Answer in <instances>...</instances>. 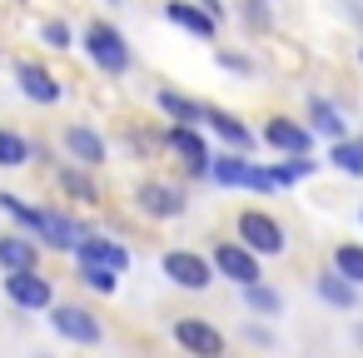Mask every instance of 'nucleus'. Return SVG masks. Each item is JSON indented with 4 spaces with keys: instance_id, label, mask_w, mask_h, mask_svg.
Segmentation results:
<instances>
[{
    "instance_id": "obj_18",
    "label": "nucleus",
    "mask_w": 363,
    "mask_h": 358,
    "mask_svg": "<svg viewBox=\"0 0 363 358\" xmlns=\"http://www.w3.org/2000/svg\"><path fill=\"white\" fill-rule=\"evenodd\" d=\"M254 169H259V160L254 155H244V150H229V155H214V174H209V184H219V189H254Z\"/></svg>"
},
{
    "instance_id": "obj_23",
    "label": "nucleus",
    "mask_w": 363,
    "mask_h": 358,
    "mask_svg": "<svg viewBox=\"0 0 363 358\" xmlns=\"http://www.w3.org/2000/svg\"><path fill=\"white\" fill-rule=\"evenodd\" d=\"M328 169L343 174V179H363V140H358V135L333 140V145H328Z\"/></svg>"
},
{
    "instance_id": "obj_17",
    "label": "nucleus",
    "mask_w": 363,
    "mask_h": 358,
    "mask_svg": "<svg viewBox=\"0 0 363 358\" xmlns=\"http://www.w3.org/2000/svg\"><path fill=\"white\" fill-rule=\"evenodd\" d=\"M75 259L110 264V269H120V274H130V264H135L130 244H125V239H115V234H100V229H90V234H85V244L75 249Z\"/></svg>"
},
{
    "instance_id": "obj_12",
    "label": "nucleus",
    "mask_w": 363,
    "mask_h": 358,
    "mask_svg": "<svg viewBox=\"0 0 363 358\" xmlns=\"http://www.w3.org/2000/svg\"><path fill=\"white\" fill-rule=\"evenodd\" d=\"M60 150H65V160H75V164H90V169H105L110 164V140L95 130V125H65L60 130Z\"/></svg>"
},
{
    "instance_id": "obj_4",
    "label": "nucleus",
    "mask_w": 363,
    "mask_h": 358,
    "mask_svg": "<svg viewBox=\"0 0 363 358\" xmlns=\"http://www.w3.org/2000/svg\"><path fill=\"white\" fill-rule=\"evenodd\" d=\"M160 274H164L174 289H184V293H204V289H214V279H219L214 254H199V249H164V254H160Z\"/></svg>"
},
{
    "instance_id": "obj_6",
    "label": "nucleus",
    "mask_w": 363,
    "mask_h": 358,
    "mask_svg": "<svg viewBox=\"0 0 363 358\" xmlns=\"http://www.w3.org/2000/svg\"><path fill=\"white\" fill-rule=\"evenodd\" d=\"M214 269H219V279L224 284H234V289H249V284H259L264 279V254H254L244 239H214Z\"/></svg>"
},
{
    "instance_id": "obj_20",
    "label": "nucleus",
    "mask_w": 363,
    "mask_h": 358,
    "mask_svg": "<svg viewBox=\"0 0 363 358\" xmlns=\"http://www.w3.org/2000/svg\"><path fill=\"white\" fill-rule=\"evenodd\" d=\"M155 110H160L169 125H204V120H209V105H204V100L179 95V90H169V85L155 90Z\"/></svg>"
},
{
    "instance_id": "obj_26",
    "label": "nucleus",
    "mask_w": 363,
    "mask_h": 358,
    "mask_svg": "<svg viewBox=\"0 0 363 358\" xmlns=\"http://www.w3.org/2000/svg\"><path fill=\"white\" fill-rule=\"evenodd\" d=\"M0 214H11V219H16V229H26V234H40L45 204H26L16 189H0Z\"/></svg>"
},
{
    "instance_id": "obj_10",
    "label": "nucleus",
    "mask_w": 363,
    "mask_h": 358,
    "mask_svg": "<svg viewBox=\"0 0 363 358\" xmlns=\"http://www.w3.org/2000/svg\"><path fill=\"white\" fill-rule=\"evenodd\" d=\"M16 90H21V100H30L40 110L65 100V80L50 65H35V60H16Z\"/></svg>"
},
{
    "instance_id": "obj_38",
    "label": "nucleus",
    "mask_w": 363,
    "mask_h": 358,
    "mask_svg": "<svg viewBox=\"0 0 363 358\" xmlns=\"http://www.w3.org/2000/svg\"><path fill=\"white\" fill-rule=\"evenodd\" d=\"M219 358H229V353H219Z\"/></svg>"
},
{
    "instance_id": "obj_2",
    "label": "nucleus",
    "mask_w": 363,
    "mask_h": 358,
    "mask_svg": "<svg viewBox=\"0 0 363 358\" xmlns=\"http://www.w3.org/2000/svg\"><path fill=\"white\" fill-rule=\"evenodd\" d=\"M234 239H244L254 254H264V259H284L289 254V229H284V219L274 214V209H259V204H249V209H239L234 214Z\"/></svg>"
},
{
    "instance_id": "obj_1",
    "label": "nucleus",
    "mask_w": 363,
    "mask_h": 358,
    "mask_svg": "<svg viewBox=\"0 0 363 358\" xmlns=\"http://www.w3.org/2000/svg\"><path fill=\"white\" fill-rule=\"evenodd\" d=\"M80 50L90 55V65H95L105 80H125L130 65H135V50H130V40H125V30H120L115 21H90V26L80 30Z\"/></svg>"
},
{
    "instance_id": "obj_32",
    "label": "nucleus",
    "mask_w": 363,
    "mask_h": 358,
    "mask_svg": "<svg viewBox=\"0 0 363 358\" xmlns=\"http://www.w3.org/2000/svg\"><path fill=\"white\" fill-rule=\"evenodd\" d=\"M239 16L249 30H269L274 26V0H239Z\"/></svg>"
},
{
    "instance_id": "obj_37",
    "label": "nucleus",
    "mask_w": 363,
    "mask_h": 358,
    "mask_svg": "<svg viewBox=\"0 0 363 358\" xmlns=\"http://www.w3.org/2000/svg\"><path fill=\"white\" fill-rule=\"evenodd\" d=\"M110 6H120V0H110Z\"/></svg>"
},
{
    "instance_id": "obj_15",
    "label": "nucleus",
    "mask_w": 363,
    "mask_h": 358,
    "mask_svg": "<svg viewBox=\"0 0 363 358\" xmlns=\"http://www.w3.org/2000/svg\"><path fill=\"white\" fill-rule=\"evenodd\" d=\"M95 174H100V169L75 164V160L55 164V184H60V194H65V199H75V204H90V209H100V204H105V184H100Z\"/></svg>"
},
{
    "instance_id": "obj_33",
    "label": "nucleus",
    "mask_w": 363,
    "mask_h": 358,
    "mask_svg": "<svg viewBox=\"0 0 363 358\" xmlns=\"http://www.w3.org/2000/svg\"><path fill=\"white\" fill-rule=\"evenodd\" d=\"M244 338H249L254 348H274V343H279V338H274V328H269L264 318H249V323H244Z\"/></svg>"
},
{
    "instance_id": "obj_25",
    "label": "nucleus",
    "mask_w": 363,
    "mask_h": 358,
    "mask_svg": "<svg viewBox=\"0 0 363 358\" xmlns=\"http://www.w3.org/2000/svg\"><path fill=\"white\" fill-rule=\"evenodd\" d=\"M75 279H80L90 293H105V298H110V293H120V279H125V274H120V269H110V264L75 259Z\"/></svg>"
},
{
    "instance_id": "obj_28",
    "label": "nucleus",
    "mask_w": 363,
    "mask_h": 358,
    "mask_svg": "<svg viewBox=\"0 0 363 358\" xmlns=\"http://www.w3.org/2000/svg\"><path fill=\"white\" fill-rule=\"evenodd\" d=\"M239 293H244V308H249L254 318H279V313H284V293H279L274 284H264V279L249 284V289H239Z\"/></svg>"
},
{
    "instance_id": "obj_13",
    "label": "nucleus",
    "mask_w": 363,
    "mask_h": 358,
    "mask_svg": "<svg viewBox=\"0 0 363 358\" xmlns=\"http://www.w3.org/2000/svg\"><path fill=\"white\" fill-rule=\"evenodd\" d=\"M164 21L189 40H219V26H224L219 16L204 11V0H164Z\"/></svg>"
},
{
    "instance_id": "obj_30",
    "label": "nucleus",
    "mask_w": 363,
    "mask_h": 358,
    "mask_svg": "<svg viewBox=\"0 0 363 358\" xmlns=\"http://www.w3.org/2000/svg\"><path fill=\"white\" fill-rule=\"evenodd\" d=\"M40 40H45V50L65 55V50H75V26H70L65 16H50V21L40 26Z\"/></svg>"
},
{
    "instance_id": "obj_11",
    "label": "nucleus",
    "mask_w": 363,
    "mask_h": 358,
    "mask_svg": "<svg viewBox=\"0 0 363 358\" xmlns=\"http://www.w3.org/2000/svg\"><path fill=\"white\" fill-rule=\"evenodd\" d=\"M274 155H313V125L308 120H294V115H269L264 120V135H259Z\"/></svg>"
},
{
    "instance_id": "obj_19",
    "label": "nucleus",
    "mask_w": 363,
    "mask_h": 358,
    "mask_svg": "<svg viewBox=\"0 0 363 358\" xmlns=\"http://www.w3.org/2000/svg\"><path fill=\"white\" fill-rule=\"evenodd\" d=\"M40 254H45V244L35 239V234H26V229H6L0 234V269H40Z\"/></svg>"
},
{
    "instance_id": "obj_29",
    "label": "nucleus",
    "mask_w": 363,
    "mask_h": 358,
    "mask_svg": "<svg viewBox=\"0 0 363 358\" xmlns=\"http://www.w3.org/2000/svg\"><path fill=\"white\" fill-rule=\"evenodd\" d=\"M328 264H333L338 274H348V279L363 289V239H343V244H333V249H328Z\"/></svg>"
},
{
    "instance_id": "obj_27",
    "label": "nucleus",
    "mask_w": 363,
    "mask_h": 358,
    "mask_svg": "<svg viewBox=\"0 0 363 358\" xmlns=\"http://www.w3.org/2000/svg\"><path fill=\"white\" fill-rule=\"evenodd\" d=\"M30 160H35V145H30L21 130L0 125V169H26Z\"/></svg>"
},
{
    "instance_id": "obj_3",
    "label": "nucleus",
    "mask_w": 363,
    "mask_h": 358,
    "mask_svg": "<svg viewBox=\"0 0 363 358\" xmlns=\"http://www.w3.org/2000/svg\"><path fill=\"white\" fill-rule=\"evenodd\" d=\"M174 160H179V169H184V179H209L214 174V150H209V140L199 135V125H164V140H160Z\"/></svg>"
},
{
    "instance_id": "obj_16",
    "label": "nucleus",
    "mask_w": 363,
    "mask_h": 358,
    "mask_svg": "<svg viewBox=\"0 0 363 358\" xmlns=\"http://www.w3.org/2000/svg\"><path fill=\"white\" fill-rule=\"evenodd\" d=\"M313 293H318V303H328L333 313H358V284H353L348 274H338L333 264L313 274Z\"/></svg>"
},
{
    "instance_id": "obj_8",
    "label": "nucleus",
    "mask_w": 363,
    "mask_h": 358,
    "mask_svg": "<svg viewBox=\"0 0 363 358\" xmlns=\"http://www.w3.org/2000/svg\"><path fill=\"white\" fill-rule=\"evenodd\" d=\"M135 209L145 219H184L189 189L184 184H169V179H140L135 184Z\"/></svg>"
},
{
    "instance_id": "obj_21",
    "label": "nucleus",
    "mask_w": 363,
    "mask_h": 358,
    "mask_svg": "<svg viewBox=\"0 0 363 358\" xmlns=\"http://www.w3.org/2000/svg\"><path fill=\"white\" fill-rule=\"evenodd\" d=\"M308 125H313V135L318 140H348V120H343V110L328 100V95H308V115H303Z\"/></svg>"
},
{
    "instance_id": "obj_14",
    "label": "nucleus",
    "mask_w": 363,
    "mask_h": 358,
    "mask_svg": "<svg viewBox=\"0 0 363 358\" xmlns=\"http://www.w3.org/2000/svg\"><path fill=\"white\" fill-rule=\"evenodd\" d=\"M85 234H90V224L85 219H75V214H65V209H45V219H40V244L50 249V254H75L80 244H85Z\"/></svg>"
},
{
    "instance_id": "obj_36",
    "label": "nucleus",
    "mask_w": 363,
    "mask_h": 358,
    "mask_svg": "<svg viewBox=\"0 0 363 358\" xmlns=\"http://www.w3.org/2000/svg\"><path fill=\"white\" fill-rule=\"evenodd\" d=\"M11 6H30V0H11Z\"/></svg>"
},
{
    "instance_id": "obj_22",
    "label": "nucleus",
    "mask_w": 363,
    "mask_h": 358,
    "mask_svg": "<svg viewBox=\"0 0 363 358\" xmlns=\"http://www.w3.org/2000/svg\"><path fill=\"white\" fill-rule=\"evenodd\" d=\"M204 125H209V135H219L229 150H244V155H254V145H259V140L249 135V125H244L234 110H224V105H209V120H204Z\"/></svg>"
},
{
    "instance_id": "obj_9",
    "label": "nucleus",
    "mask_w": 363,
    "mask_h": 358,
    "mask_svg": "<svg viewBox=\"0 0 363 358\" xmlns=\"http://www.w3.org/2000/svg\"><path fill=\"white\" fill-rule=\"evenodd\" d=\"M174 343L189 353V358H219V353H229V338H224V328L219 323H209V318H194V313H184V318H174Z\"/></svg>"
},
{
    "instance_id": "obj_31",
    "label": "nucleus",
    "mask_w": 363,
    "mask_h": 358,
    "mask_svg": "<svg viewBox=\"0 0 363 358\" xmlns=\"http://www.w3.org/2000/svg\"><path fill=\"white\" fill-rule=\"evenodd\" d=\"M214 65H219L224 75H239V80H254V75H259V65H254L244 50H219V55H214Z\"/></svg>"
},
{
    "instance_id": "obj_24",
    "label": "nucleus",
    "mask_w": 363,
    "mask_h": 358,
    "mask_svg": "<svg viewBox=\"0 0 363 358\" xmlns=\"http://www.w3.org/2000/svg\"><path fill=\"white\" fill-rule=\"evenodd\" d=\"M308 174H318V160H308V155H284V160L269 164L274 189H294V184H303Z\"/></svg>"
},
{
    "instance_id": "obj_5",
    "label": "nucleus",
    "mask_w": 363,
    "mask_h": 358,
    "mask_svg": "<svg viewBox=\"0 0 363 358\" xmlns=\"http://www.w3.org/2000/svg\"><path fill=\"white\" fill-rule=\"evenodd\" d=\"M0 289H6V298L21 313H50L60 303L55 298V279H45L40 269H11L6 279H0Z\"/></svg>"
},
{
    "instance_id": "obj_34",
    "label": "nucleus",
    "mask_w": 363,
    "mask_h": 358,
    "mask_svg": "<svg viewBox=\"0 0 363 358\" xmlns=\"http://www.w3.org/2000/svg\"><path fill=\"white\" fill-rule=\"evenodd\" d=\"M353 343H358V348H363V323H353Z\"/></svg>"
},
{
    "instance_id": "obj_7",
    "label": "nucleus",
    "mask_w": 363,
    "mask_h": 358,
    "mask_svg": "<svg viewBox=\"0 0 363 358\" xmlns=\"http://www.w3.org/2000/svg\"><path fill=\"white\" fill-rule=\"evenodd\" d=\"M50 328H55L65 343H75V348L105 343V323H100V313H95L90 303H55V308H50Z\"/></svg>"
},
{
    "instance_id": "obj_35",
    "label": "nucleus",
    "mask_w": 363,
    "mask_h": 358,
    "mask_svg": "<svg viewBox=\"0 0 363 358\" xmlns=\"http://www.w3.org/2000/svg\"><path fill=\"white\" fill-rule=\"evenodd\" d=\"M358 70H363V45H358Z\"/></svg>"
}]
</instances>
